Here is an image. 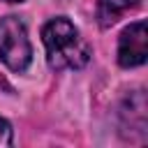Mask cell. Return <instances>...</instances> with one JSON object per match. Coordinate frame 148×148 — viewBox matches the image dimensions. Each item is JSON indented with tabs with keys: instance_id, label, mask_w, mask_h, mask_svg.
Listing matches in <instances>:
<instances>
[{
	"instance_id": "1",
	"label": "cell",
	"mask_w": 148,
	"mask_h": 148,
	"mask_svg": "<svg viewBox=\"0 0 148 148\" xmlns=\"http://www.w3.org/2000/svg\"><path fill=\"white\" fill-rule=\"evenodd\" d=\"M42 39L53 69H79L90 58L88 44L79 37V30L67 18L49 21L42 30Z\"/></svg>"
},
{
	"instance_id": "2",
	"label": "cell",
	"mask_w": 148,
	"mask_h": 148,
	"mask_svg": "<svg viewBox=\"0 0 148 148\" xmlns=\"http://www.w3.org/2000/svg\"><path fill=\"white\" fill-rule=\"evenodd\" d=\"M30 58L32 46L23 21L16 16L0 18V60L14 72H23L30 65Z\"/></svg>"
},
{
	"instance_id": "3",
	"label": "cell",
	"mask_w": 148,
	"mask_h": 148,
	"mask_svg": "<svg viewBox=\"0 0 148 148\" xmlns=\"http://www.w3.org/2000/svg\"><path fill=\"white\" fill-rule=\"evenodd\" d=\"M148 56V30L143 21L132 23L130 28L123 30L120 42H118V62L123 67H136L146 62Z\"/></svg>"
},
{
	"instance_id": "4",
	"label": "cell",
	"mask_w": 148,
	"mask_h": 148,
	"mask_svg": "<svg viewBox=\"0 0 148 148\" xmlns=\"http://www.w3.org/2000/svg\"><path fill=\"white\" fill-rule=\"evenodd\" d=\"M136 5H139V0H99L97 18H99V23L104 28H109L120 18V14H125L127 9H132Z\"/></svg>"
},
{
	"instance_id": "5",
	"label": "cell",
	"mask_w": 148,
	"mask_h": 148,
	"mask_svg": "<svg viewBox=\"0 0 148 148\" xmlns=\"http://www.w3.org/2000/svg\"><path fill=\"white\" fill-rule=\"evenodd\" d=\"M9 143H12V125L5 118H0V148L9 146Z\"/></svg>"
},
{
	"instance_id": "6",
	"label": "cell",
	"mask_w": 148,
	"mask_h": 148,
	"mask_svg": "<svg viewBox=\"0 0 148 148\" xmlns=\"http://www.w3.org/2000/svg\"><path fill=\"white\" fill-rule=\"evenodd\" d=\"M7 2H21V0H7Z\"/></svg>"
}]
</instances>
